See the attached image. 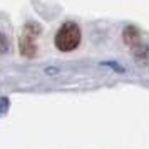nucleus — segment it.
Instances as JSON below:
<instances>
[{
	"mask_svg": "<svg viewBox=\"0 0 149 149\" xmlns=\"http://www.w3.org/2000/svg\"><path fill=\"white\" fill-rule=\"evenodd\" d=\"M81 44V29L74 22H65L55 35V47L62 52H70Z\"/></svg>",
	"mask_w": 149,
	"mask_h": 149,
	"instance_id": "1",
	"label": "nucleus"
},
{
	"mask_svg": "<svg viewBox=\"0 0 149 149\" xmlns=\"http://www.w3.org/2000/svg\"><path fill=\"white\" fill-rule=\"evenodd\" d=\"M32 30V27L29 25L27 29H25V34L22 35V39H20V52L24 55H29V57H32V55L35 54V35L39 34V29L35 27L34 32H30Z\"/></svg>",
	"mask_w": 149,
	"mask_h": 149,
	"instance_id": "2",
	"label": "nucleus"
},
{
	"mask_svg": "<svg viewBox=\"0 0 149 149\" xmlns=\"http://www.w3.org/2000/svg\"><path fill=\"white\" fill-rule=\"evenodd\" d=\"M124 39H126V44H129V45H136L137 44V32H136L132 27H127L126 29V32H124Z\"/></svg>",
	"mask_w": 149,
	"mask_h": 149,
	"instance_id": "3",
	"label": "nucleus"
},
{
	"mask_svg": "<svg viewBox=\"0 0 149 149\" xmlns=\"http://www.w3.org/2000/svg\"><path fill=\"white\" fill-rule=\"evenodd\" d=\"M8 50V40L3 34H0V54H5Z\"/></svg>",
	"mask_w": 149,
	"mask_h": 149,
	"instance_id": "4",
	"label": "nucleus"
},
{
	"mask_svg": "<svg viewBox=\"0 0 149 149\" xmlns=\"http://www.w3.org/2000/svg\"><path fill=\"white\" fill-rule=\"evenodd\" d=\"M8 111V99L7 97H2L0 99V116H3Z\"/></svg>",
	"mask_w": 149,
	"mask_h": 149,
	"instance_id": "5",
	"label": "nucleus"
}]
</instances>
